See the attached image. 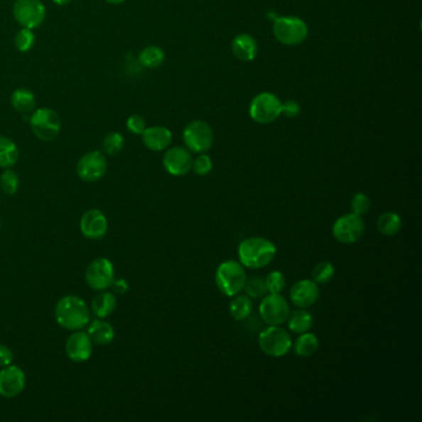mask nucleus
I'll use <instances>...</instances> for the list:
<instances>
[{"label":"nucleus","mask_w":422,"mask_h":422,"mask_svg":"<svg viewBox=\"0 0 422 422\" xmlns=\"http://www.w3.org/2000/svg\"><path fill=\"white\" fill-rule=\"evenodd\" d=\"M273 33L280 43L295 46L306 40L308 29L306 23L298 16H280L274 20Z\"/></svg>","instance_id":"nucleus-5"},{"label":"nucleus","mask_w":422,"mask_h":422,"mask_svg":"<svg viewBox=\"0 0 422 422\" xmlns=\"http://www.w3.org/2000/svg\"><path fill=\"white\" fill-rule=\"evenodd\" d=\"M288 330L293 333H305L311 330L313 325V317L311 313L307 311L306 308H298L295 311H290L288 320Z\"/></svg>","instance_id":"nucleus-23"},{"label":"nucleus","mask_w":422,"mask_h":422,"mask_svg":"<svg viewBox=\"0 0 422 422\" xmlns=\"http://www.w3.org/2000/svg\"><path fill=\"white\" fill-rule=\"evenodd\" d=\"M93 350V342L87 332L73 331L66 341V355L75 363H83L90 359Z\"/></svg>","instance_id":"nucleus-17"},{"label":"nucleus","mask_w":422,"mask_h":422,"mask_svg":"<svg viewBox=\"0 0 422 422\" xmlns=\"http://www.w3.org/2000/svg\"><path fill=\"white\" fill-rule=\"evenodd\" d=\"M82 234L92 240L101 239L107 234L108 221L103 212L99 210H90L85 212L80 222Z\"/></svg>","instance_id":"nucleus-18"},{"label":"nucleus","mask_w":422,"mask_h":422,"mask_svg":"<svg viewBox=\"0 0 422 422\" xmlns=\"http://www.w3.org/2000/svg\"><path fill=\"white\" fill-rule=\"evenodd\" d=\"M55 318L65 330L80 331L88 326L91 312L83 298H78L76 295H68L56 303Z\"/></svg>","instance_id":"nucleus-1"},{"label":"nucleus","mask_w":422,"mask_h":422,"mask_svg":"<svg viewBox=\"0 0 422 422\" xmlns=\"http://www.w3.org/2000/svg\"><path fill=\"white\" fill-rule=\"evenodd\" d=\"M19 183L18 173L10 168H6L0 176V188L6 195H15L19 190Z\"/></svg>","instance_id":"nucleus-34"},{"label":"nucleus","mask_w":422,"mask_h":422,"mask_svg":"<svg viewBox=\"0 0 422 422\" xmlns=\"http://www.w3.org/2000/svg\"><path fill=\"white\" fill-rule=\"evenodd\" d=\"M107 3H109V4H121V3H124L125 0H106Z\"/></svg>","instance_id":"nucleus-43"},{"label":"nucleus","mask_w":422,"mask_h":422,"mask_svg":"<svg viewBox=\"0 0 422 422\" xmlns=\"http://www.w3.org/2000/svg\"><path fill=\"white\" fill-rule=\"evenodd\" d=\"M30 125L38 139L51 141L61 131V118L51 108H38L30 117Z\"/></svg>","instance_id":"nucleus-6"},{"label":"nucleus","mask_w":422,"mask_h":422,"mask_svg":"<svg viewBox=\"0 0 422 422\" xmlns=\"http://www.w3.org/2000/svg\"><path fill=\"white\" fill-rule=\"evenodd\" d=\"M112 290L119 295H124L129 290V285L125 278H115L111 285Z\"/></svg>","instance_id":"nucleus-41"},{"label":"nucleus","mask_w":422,"mask_h":422,"mask_svg":"<svg viewBox=\"0 0 422 422\" xmlns=\"http://www.w3.org/2000/svg\"><path fill=\"white\" fill-rule=\"evenodd\" d=\"M291 303L298 308H308L316 305L320 298L318 283L310 278H303L293 285L290 290Z\"/></svg>","instance_id":"nucleus-16"},{"label":"nucleus","mask_w":422,"mask_h":422,"mask_svg":"<svg viewBox=\"0 0 422 422\" xmlns=\"http://www.w3.org/2000/svg\"><path fill=\"white\" fill-rule=\"evenodd\" d=\"M115 308H117V298L108 291L98 293L92 301V312L98 318H107L111 316L115 311Z\"/></svg>","instance_id":"nucleus-24"},{"label":"nucleus","mask_w":422,"mask_h":422,"mask_svg":"<svg viewBox=\"0 0 422 422\" xmlns=\"http://www.w3.org/2000/svg\"><path fill=\"white\" fill-rule=\"evenodd\" d=\"M123 148H124V138H123V135L117 133V131L107 135L103 140V144H102L103 153L109 155V156H114L117 153H119Z\"/></svg>","instance_id":"nucleus-32"},{"label":"nucleus","mask_w":422,"mask_h":422,"mask_svg":"<svg viewBox=\"0 0 422 422\" xmlns=\"http://www.w3.org/2000/svg\"><path fill=\"white\" fill-rule=\"evenodd\" d=\"M191 153L181 146H175L163 155V168L173 176H185L192 168Z\"/></svg>","instance_id":"nucleus-15"},{"label":"nucleus","mask_w":422,"mask_h":422,"mask_svg":"<svg viewBox=\"0 0 422 422\" xmlns=\"http://www.w3.org/2000/svg\"><path fill=\"white\" fill-rule=\"evenodd\" d=\"M14 360V355L9 347L4 345H0V368H4L6 365H10Z\"/></svg>","instance_id":"nucleus-40"},{"label":"nucleus","mask_w":422,"mask_h":422,"mask_svg":"<svg viewBox=\"0 0 422 422\" xmlns=\"http://www.w3.org/2000/svg\"><path fill=\"white\" fill-rule=\"evenodd\" d=\"M293 350L298 357L301 358H308L315 355L318 348H320V341L316 335L305 332L298 337V340L293 343Z\"/></svg>","instance_id":"nucleus-27"},{"label":"nucleus","mask_w":422,"mask_h":422,"mask_svg":"<svg viewBox=\"0 0 422 422\" xmlns=\"http://www.w3.org/2000/svg\"><path fill=\"white\" fill-rule=\"evenodd\" d=\"M245 295L250 298H261L266 295V286H265V280L261 276H247L245 280L244 288H243Z\"/></svg>","instance_id":"nucleus-30"},{"label":"nucleus","mask_w":422,"mask_h":422,"mask_svg":"<svg viewBox=\"0 0 422 422\" xmlns=\"http://www.w3.org/2000/svg\"><path fill=\"white\" fill-rule=\"evenodd\" d=\"M19 160V149L13 140L0 135V168H10Z\"/></svg>","instance_id":"nucleus-28"},{"label":"nucleus","mask_w":422,"mask_h":422,"mask_svg":"<svg viewBox=\"0 0 422 422\" xmlns=\"http://www.w3.org/2000/svg\"><path fill=\"white\" fill-rule=\"evenodd\" d=\"M364 232L363 218L353 212L340 217L332 227L333 237L342 244H355L363 238Z\"/></svg>","instance_id":"nucleus-8"},{"label":"nucleus","mask_w":422,"mask_h":422,"mask_svg":"<svg viewBox=\"0 0 422 422\" xmlns=\"http://www.w3.org/2000/svg\"><path fill=\"white\" fill-rule=\"evenodd\" d=\"M53 1L58 5H67L68 3H71V0H53Z\"/></svg>","instance_id":"nucleus-42"},{"label":"nucleus","mask_w":422,"mask_h":422,"mask_svg":"<svg viewBox=\"0 0 422 422\" xmlns=\"http://www.w3.org/2000/svg\"><path fill=\"white\" fill-rule=\"evenodd\" d=\"M143 136V143L145 148L151 150V151H163L168 149L173 141V134L168 128L165 126H151L146 128Z\"/></svg>","instance_id":"nucleus-19"},{"label":"nucleus","mask_w":422,"mask_h":422,"mask_svg":"<svg viewBox=\"0 0 422 422\" xmlns=\"http://www.w3.org/2000/svg\"><path fill=\"white\" fill-rule=\"evenodd\" d=\"M233 298H234L230 301L229 305L230 316L237 321H244L247 318H249L254 308L251 298L247 295H239V293Z\"/></svg>","instance_id":"nucleus-26"},{"label":"nucleus","mask_w":422,"mask_h":422,"mask_svg":"<svg viewBox=\"0 0 422 422\" xmlns=\"http://www.w3.org/2000/svg\"><path fill=\"white\" fill-rule=\"evenodd\" d=\"M212 168H213L212 158L205 153H200V155L192 161L191 170H193V173L198 175V176H207L208 173H211Z\"/></svg>","instance_id":"nucleus-37"},{"label":"nucleus","mask_w":422,"mask_h":422,"mask_svg":"<svg viewBox=\"0 0 422 422\" xmlns=\"http://www.w3.org/2000/svg\"><path fill=\"white\" fill-rule=\"evenodd\" d=\"M13 14L18 23L26 29H36L46 18V8L41 0H16Z\"/></svg>","instance_id":"nucleus-11"},{"label":"nucleus","mask_w":422,"mask_h":422,"mask_svg":"<svg viewBox=\"0 0 422 422\" xmlns=\"http://www.w3.org/2000/svg\"><path fill=\"white\" fill-rule=\"evenodd\" d=\"M276 247L271 240L261 237H251L244 239L238 247L239 263L244 268L259 269L268 266L276 256Z\"/></svg>","instance_id":"nucleus-2"},{"label":"nucleus","mask_w":422,"mask_h":422,"mask_svg":"<svg viewBox=\"0 0 422 422\" xmlns=\"http://www.w3.org/2000/svg\"><path fill=\"white\" fill-rule=\"evenodd\" d=\"M232 51L240 61H253L258 53V43L253 36L240 34L232 41Z\"/></svg>","instance_id":"nucleus-20"},{"label":"nucleus","mask_w":422,"mask_h":422,"mask_svg":"<svg viewBox=\"0 0 422 422\" xmlns=\"http://www.w3.org/2000/svg\"><path fill=\"white\" fill-rule=\"evenodd\" d=\"M247 273L243 265L235 260H226L220 264L216 271L217 288L226 296L233 298L244 288Z\"/></svg>","instance_id":"nucleus-3"},{"label":"nucleus","mask_w":422,"mask_h":422,"mask_svg":"<svg viewBox=\"0 0 422 422\" xmlns=\"http://www.w3.org/2000/svg\"><path fill=\"white\" fill-rule=\"evenodd\" d=\"M370 207H372V201L369 197L367 196L363 192H358L355 193L353 198L350 200V208L352 212L358 215V216H364L369 212Z\"/></svg>","instance_id":"nucleus-36"},{"label":"nucleus","mask_w":422,"mask_h":422,"mask_svg":"<svg viewBox=\"0 0 422 422\" xmlns=\"http://www.w3.org/2000/svg\"><path fill=\"white\" fill-rule=\"evenodd\" d=\"M114 280V266L111 260L98 258L88 265L86 270V283L96 291H104L111 288Z\"/></svg>","instance_id":"nucleus-13"},{"label":"nucleus","mask_w":422,"mask_h":422,"mask_svg":"<svg viewBox=\"0 0 422 422\" xmlns=\"http://www.w3.org/2000/svg\"><path fill=\"white\" fill-rule=\"evenodd\" d=\"M0 226H1V224H0Z\"/></svg>","instance_id":"nucleus-44"},{"label":"nucleus","mask_w":422,"mask_h":422,"mask_svg":"<svg viewBox=\"0 0 422 422\" xmlns=\"http://www.w3.org/2000/svg\"><path fill=\"white\" fill-rule=\"evenodd\" d=\"M259 313L268 326H281L288 320L290 306L281 293H268L260 303Z\"/></svg>","instance_id":"nucleus-10"},{"label":"nucleus","mask_w":422,"mask_h":422,"mask_svg":"<svg viewBox=\"0 0 422 422\" xmlns=\"http://www.w3.org/2000/svg\"><path fill=\"white\" fill-rule=\"evenodd\" d=\"M281 107L283 103L273 93H260L250 103V118L259 124L273 123L281 115Z\"/></svg>","instance_id":"nucleus-7"},{"label":"nucleus","mask_w":422,"mask_h":422,"mask_svg":"<svg viewBox=\"0 0 422 422\" xmlns=\"http://www.w3.org/2000/svg\"><path fill=\"white\" fill-rule=\"evenodd\" d=\"M165 53L163 48L158 46H148L141 50L139 55V63L146 68H156L163 65Z\"/></svg>","instance_id":"nucleus-29"},{"label":"nucleus","mask_w":422,"mask_h":422,"mask_svg":"<svg viewBox=\"0 0 422 422\" xmlns=\"http://www.w3.org/2000/svg\"><path fill=\"white\" fill-rule=\"evenodd\" d=\"M213 130L202 120H193L183 130V141L192 153H206L213 145Z\"/></svg>","instance_id":"nucleus-9"},{"label":"nucleus","mask_w":422,"mask_h":422,"mask_svg":"<svg viewBox=\"0 0 422 422\" xmlns=\"http://www.w3.org/2000/svg\"><path fill=\"white\" fill-rule=\"evenodd\" d=\"M126 128L133 134L141 135L144 133V130L146 129V121L141 115H130L128 120H126Z\"/></svg>","instance_id":"nucleus-38"},{"label":"nucleus","mask_w":422,"mask_h":422,"mask_svg":"<svg viewBox=\"0 0 422 422\" xmlns=\"http://www.w3.org/2000/svg\"><path fill=\"white\" fill-rule=\"evenodd\" d=\"M300 112H301L300 104H298V102L291 101V99L283 103V107H281V114L286 115L288 118L298 117L300 114Z\"/></svg>","instance_id":"nucleus-39"},{"label":"nucleus","mask_w":422,"mask_h":422,"mask_svg":"<svg viewBox=\"0 0 422 422\" xmlns=\"http://www.w3.org/2000/svg\"><path fill=\"white\" fill-rule=\"evenodd\" d=\"M377 228L379 230L380 234L385 235V237H394V235L398 234L403 228L401 217L399 216L396 212H384L377 221Z\"/></svg>","instance_id":"nucleus-25"},{"label":"nucleus","mask_w":422,"mask_h":422,"mask_svg":"<svg viewBox=\"0 0 422 422\" xmlns=\"http://www.w3.org/2000/svg\"><path fill=\"white\" fill-rule=\"evenodd\" d=\"M264 280L266 291L269 293H281L286 285L285 275L278 270H274L271 273H269Z\"/></svg>","instance_id":"nucleus-35"},{"label":"nucleus","mask_w":422,"mask_h":422,"mask_svg":"<svg viewBox=\"0 0 422 422\" xmlns=\"http://www.w3.org/2000/svg\"><path fill=\"white\" fill-rule=\"evenodd\" d=\"M87 335L90 336L92 342L99 345H109L114 340V328L111 323L104 321V318H98L90 323Z\"/></svg>","instance_id":"nucleus-21"},{"label":"nucleus","mask_w":422,"mask_h":422,"mask_svg":"<svg viewBox=\"0 0 422 422\" xmlns=\"http://www.w3.org/2000/svg\"><path fill=\"white\" fill-rule=\"evenodd\" d=\"M336 275V269L330 261H321L312 270V280L316 283H327Z\"/></svg>","instance_id":"nucleus-31"},{"label":"nucleus","mask_w":422,"mask_h":422,"mask_svg":"<svg viewBox=\"0 0 422 422\" xmlns=\"http://www.w3.org/2000/svg\"><path fill=\"white\" fill-rule=\"evenodd\" d=\"M76 171L78 178L86 183L99 181L108 171V161L104 153L98 150L85 153L77 163Z\"/></svg>","instance_id":"nucleus-12"},{"label":"nucleus","mask_w":422,"mask_h":422,"mask_svg":"<svg viewBox=\"0 0 422 422\" xmlns=\"http://www.w3.org/2000/svg\"><path fill=\"white\" fill-rule=\"evenodd\" d=\"M259 347L261 352L273 358H281L293 348V338L281 326H269L260 332Z\"/></svg>","instance_id":"nucleus-4"},{"label":"nucleus","mask_w":422,"mask_h":422,"mask_svg":"<svg viewBox=\"0 0 422 422\" xmlns=\"http://www.w3.org/2000/svg\"><path fill=\"white\" fill-rule=\"evenodd\" d=\"M35 34L33 30L23 28L15 35L14 43L15 48H18L20 53H28L35 45Z\"/></svg>","instance_id":"nucleus-33"},{"label":"nucleus","mask_w":422,"mask_h":422,"mask_svg":"<svg viewBox=\"0 0 422 422\" xmlns=\"http://www.w3.org/2000/svg\"><path fill=\"white\" fill-rule=\"evenodd\" d=\"M26 384L24 370L18 365H6L0 370V395L6 399L15 398L23 393Z\"/></svg>","instance_id":"nucleus-14"},{"label":"nucleus","mask_w":422,"mask_h":422,"mask_svg":"<svg viewBox=\"0 0 422 422\" xmlns=\"http://www.w3.org/2000/svg\"><path fill=\"white\" fill-rule=\"evenodd\" d=\"M10 103L15 111L19 112L21 114H30L35 111L36 98L34 93L28 88H18L11 93Z\"/></svg>","instance_id":"nucleus-22"}]
</instances>
